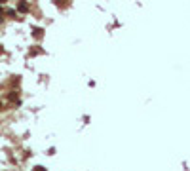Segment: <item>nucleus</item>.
<instances>
[{"mask_svg":"<svg viewBox=\"0 0 190 171\" xmlns=\"http://www.w3.org/2000/svg\"><path fill=\"white\" fill-rule=\"evenodd\" d=\"M17 10H19V12H29V4H25V2H21V4H19V6H17Z\"/></svg>","mask_w":190,"mask_h":171,"instance_id":"obj_1","label":"nucleus"},{"mask_svg":"<svg viewBox=\"0 0 190 171\" xmlns=\"http://www.w3.org/2000/svg\"><path fill=\"white\" fill-rule=\"evenodd\" d=\"M34 34H36V36H42V29H34Z\"/></svg>","mask_w":190,"mask_h":171,"instance_id":"obj_2","label":"nucleus"},{"mask_svg":"<svg viewBox=\"0 0 190 171\" xmlns=\"http://www.w3.org/2000/svg\"><path fill=\"white\" fill-rule=\"evenodd\" d=\"M34 171H46L44 167H40V165H38V167H34Z\"/></svg>","mask_w":190,"mask_h":171,"instance_id":"obj_3","label":"nucleus"},{"mask_svg":"<svg viewBox=\"0 0 190 171\" xmlns=\"http://www.w3.org/2000/svg\"><path fill=\"white\" fill-rule=\"evenodd\" d=\"M2 13H4V8H2V6H0V15H2Z\"/></svg>","mask_w":190,"mask_h":171,"instance_id":"obj_4","label":"nucleus"},{"mask_svg":"<svg viewBox=\"0 0 190 171\" xmlns=\"http://www.w3.org/2000/svg\"><path fill=\"white\" fill-rule=\"evenodd\" d=\"M0 108H2V101H0Z\"/></svg>","mask_w":190,"mask_h":171,"instance_id":"obj_5","label":"nucleus"},{"mask_svg":"<svg viewBox=\"0 0 190 171\" xmlns=\"http://www.w3.org/2000/svg\"><path fill=\"white\" fill-rule=\"evenodd\" d=\"M0 51H2V48H0Z\"/></svg>","mask_w":190,"mask_h":171,"instance_id":"obj_6","label":"nucleus"}]
</instances>
